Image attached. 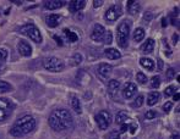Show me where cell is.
<instances>
[{
  "mask_svg": "<svg viewBox=\"0 0 180 139\" xmlns=\"http://www.w3.org/2000/svg\"><path fill=\"white\" fill-rule=\"evenodd\" d=\"M140 65L144 68L146 70H148V71H152V70L154 68V62H153V60H151L148 58H141L140 59Z\"/></svg>",
  "mask_w": 180,
  "mask_h": 139,
  "instance_id": "603a6c76",
  "label": "cell"
},
{
  "mask_svg": "<svg viewBox=\"0 0 180 139\" xmlns=\"http://www.w3.org/2000/svg\"><path fill=\"white\" fill-rule=\"evenodd\" d=\"M165 77H167V79H173L174 77H175V70L174 68H168L167 70V72H165Z\"/></svg>",
  "mask_w": 180,
  "mask_h": 139,
  "instance_id": "d6a6232c",
  "label": "cell"
},
{
  "mask_svg": "<svg viewBox=\"0 0 180 139\" xmlns=\"http://www.w3.org/2000/svg\"><path fill=\"white\" fill-rule=\"evenodd\" d=\"M130 120L129 116H128V113L124 112V111H120V112H118V115L115 117V122L118 125H124L125 122H128Z\"/></svg>",
  "mask_w": 180,
  "mask_h": 139,
  "instance_id": "cb8c5ba5",
  "label": "cell"
},
{
  "mask_svg": "<svg viewBox=\"0 0 180 139\" xmlns=\"http://www.w3.org/2000/svg\"><path fill=\"white\" fill-rule=\"evenodd\" d=\"M17 51L20 52V55L24 56V58H28V56L32 55V47L24 40H20L17 44Z\"/></svg>",
  "mask_w": 180,
  "mask_h": 139,
  "instance_id": "30bf717a",
  "label": "cell"
},
{
  "mask_svg": "<svg viewBox=\"0 0 180 139\" xmlns=\"http://www.w3.org/2000/svg\"><path fill=\"white\" fill-rule=\"evenodd\" d=\"M14 108L15 105L12 100L7 99V98H0V122L6 121L11 116Z\"/></svg>",
  "mask_w": 180,
  "mask_h": 139,
  "instance_id": "5b68a950",
  "label": "cell"
},
{
  "mask_svg": "<svg viewBox=\"0 0 180 139\" xmlns=\"http://www.w3.org/2000/svg\"><path fill=\"white\" fill-rule=\"evenodd\" d=\"M65 1H61V0H49V1H44L43 4V7L46 10H56V9H60L65 5Z\"/></svg>",
  "mask_w": 180,
  "mask_h": 139,
  "instance_id": "7c38bea8",
  "label": "cell"
},
{
  "mask_svg": "<svg viewBox=\"0 0 180 139\" xmlns=\"http://www.w3.org/2000/svg\"><path fill=\"white\" fill-rule=\"evenodd\" d=\"M64 33H65V35H66V38L69 39V42H71V43L76 42V40L79 39V37H77L76 33H73V32L69 31V30H64Z\"/></svg>",
  "mask_w": 180,
  "mask_h": 139,
  "instance_id": "484cf974",
  "label": "cell"
},
{
  "mask_svg": "<svg viewBox=\"0 0 180 139\" xmlns=\"http://www.w3.org/2000/svg\"><path fill=\"white\" fill-rule=\"evenodd\" d=\"M130 31H131V21L125 20L116 28V42L120 48H126L129 43Z\"/></svg>",
  "mask_w": 180,
  "mask_h": 139,
  "instance_id": "3957f363",
  "label": "cell"
},
{
  "mask_svg": "<svg viewBox=\"0 0 180 139\" xmlns=\"http://www.w3.org/2000/svg\"><path fill=\"white\" fill-rule=\"evenodd\" d=\"M152 17H153V15L151 14V12H146V14L144 15V21L148 23V22L151 21V20H152Z\"/></svg>",
  "mask_w": 180,
  "mask_h": 139,
  "instance_id": "74e56055",
  "label": "cell"
},
{
  "mask_svg": "<svg viewBox=\"0 0 180 139\" xmlns=\"http://www.w3.org/2000/svg\"><path fill=\"white\" fill-rule=\"evenodd\" d=\"M112 71H113V67L108 64H102V65H99V67H98V73H99V76L103 77V78H108L110 76V73H112Z\"/></svg>",
  "mask_w": 180,
  "mask_h": 139,
  "instance_id": "5bb4252c",
  "label": "cell"
},
{
  "mask_svg": "<svg viewBox=\"0 0 180 139\" xmlns=\"http://www.w3.org/2000/svg\"><path fill=\"white\" fill-rule=\"evenodd\" d=\"M173 139H179V136H174V137H173Z\"/></svg>",
  "mask_w": 180,
  "mask_h": 139,
  "instance_id": "c3c4849f",
  "label": "cell"
},
{
  "mask_svg": "<svg viewBox=\"0 0 180 139\" xmlns=\"http://www.w3.org/2000/svg\"><path fill=\"white\" fill-rule=\"evenodd\" d=\"M53 38H54V40L56 42V44H58V45H63V40H61V38L60 37H58V35H53Z\"/></svg>",
  "mask_w": 180,
  "mask_h": 139,
  "instance_id": "ab89813d",
  "label": "cell"
},
{
  "mask_svg": "<svg viewBox=\"0 0 180 139\" xmlns=\"http://www.w3.org/2000/svg\"><path fill=\"white\" fill-rule=\"evenodd\" d=\"M43 67L50 72H60L64 70V62L58 58H47L43 60Z\"/></svg>",
  "mask_w": 180,
  "mask_h": 139,
  "instance_id": "8992f818",
  "label": "cell"
},
{
  "mask_svg": "<svg viewBox=\"0 0 180 139\" xmlns=\"http://www.w3.org/2000/svg\"><path fill=\"white\" fill-rule=\"evenodd\" d=\"M122 15V7L120 4H115V5L110 6L109 9L105 11L104 14V20L108 22H115L118 21V18H120V16Z\"/></svg>",
  "mask_w": 180,
  "mask_h": 139,
  "instance_id": "52a82bcc",
  "label": "cell"
},
{
  "mask_svg": "<svg viewBox=\"0 0 180 139\" xmlns=\"http://www.w3.org/2000/svg\"><path fill=\"white\" fill-rule=\"evenodd\" d=\"M158 62H159V68H163V61H162V60H159Z\"/></svg>",
  "mask_w": 180,
  "mask_h": 139,
  "instance_id": "bcb514c9",
  "label": "cell"
},
{
  "mask_svg": "<svg viewBox=\"0 0 180 139\" xmlns=\"http://www.w3.org/2000/svg\"><path fill=\"white\" fill-rule=\"evenodd\" d=\"M126 129H128V125H121V130H120V133H124V132H126Z\"/></svg>",
  "mask_w": 180,
  "mask_h": 139,
  "instance_id": "b9f144b4",
  "label": "cell"
},
{
  "mask_svg": "<svg viewBox=\"0 0 180 139\" xmlns=\"http://www.w3.org/2000/svg\"><path fill=\"white\" fill-rule=\"evenodd\" d=\"M49 126L56 132H64L73 127V118L70 111L65 109H58L49 116Z\"/></svg>",
  "mask_w": 180,
  "mask_h": 139,
  "instance_id": "6da1fadb",
  "label": "cell"
},
{
  "mask_svg": "<svg viewBox=\"0 0 180 139\" xmlns=\"http://www.w3.org/2000/svg\"><path fill=\"white\" fill-rule=\"evenodd\" d=\"M126 9L130 15H136L141 9V5L138 1H128L126 3Z\"/></svg>",
  "mask_w": 180,
  "mask_h": 139,
  "instance_id": "e0dca14e",
  "label": "cell"
},
{
  "mask_svg": "<svg viewBox=\"0 0 180 139\" xmlns=\"http://www.w3.org/2000/svg\"><path fill=\"white\" fill-rule=\"evenodd\" d=\"M158 115H157V111H154V110H151V111H147L146 113V118L147 120H153V118H156Z\"/></svg>",
  "mask_w": 180,
  "mask_h": 139,
  "instance_id": "836d02e7",
  "label": "cell"
},
{
  "mask_svg": "<svg viewBox=\"0 0 180 139\" xmlns=\"http://www.w3.org/2000/svg\"><path fill=\"white\" fill-rule=\"evenodd\" d=\"M60 20H61V16H60V15H58V14H52V15H48L47 17H46V23L48 24L49 27L54 28V27H56V26L59 24Z\"/></svg>",
  "mask_w": 180,
  "mask_h": 139,
  "instance_id": "4fadbf2b",
  "label": "cell"
},
{
  "mask_svg": "<svg viewBox=\"0 0 180 139\" xmlns=\"http://www.w3.org/2000/svg\"><path fill=\"white\" fill-rule=\"evenodd\" d=\"M70 100H71V106H72L73 111L76 113H79V115H81L82 113V106H81V101L79 100V98L75 95H71Z\"/></svg>",
  "mask_w": 180,
  "mask_h": 139,
  "instance_id": "ac0fdd59",
  "label": "cell"
},
{
  "mask_svg": "<svg viewBox=\"0 0 180 139\" xmlns=\"http://www.w3.org/2000/svg\"><path fill=\"white\" fill-rule=\"evenodd\" d=\"M36 120L30 115H26L17 120L10 129V134L14 137H23L31 133L36 128Z\"/></svg>",
  "mask_w": 180,
  "mask_h": 139,
  "instance_id": "7a4b0ae2",
  "label": "cell"
},
{
  "mask_svg": "<svg viewBox=\"0 0 180 139\" xmlns=\"http://www.w3.org/2000/svg\"><path fill=\"white\" fill-rule=\"evenodd\" d=\"M136 92H137V85L135 83H128L125 85V88L122 89V96L125 99H131L136 94Z\"/></svg>",
  "mask_w": 180,
  "mask_h": 139,
  "instance_id": "8fae6325",
  "label": "cell"
},
{
  "mask_svg": "<svg viewBox=\"0 0 180 139\" xmlns=\"http://www.w3.org/2000/svg\"><path fill=\"white\" fill-rule=\"evenodd\" d=\"M159 85H161V77H159V76H153L152 78H151V87L157 89Z\"/></svg>",
  "mask_w": 180,
  "mask_h": 139,
  "instance_id": "4316f807",
  "label": "cell"
},
{
  "mask_svg": "<svg viewBox=\"0 0 180 139\" xmlns=\"http://www.w3.org/2000/svg\"><path fill=\"white\" fill-rule=\"evenodd\" d=\"M144 101H145L144 95H138L136 98V100H135V103L132 104V106H134V108H141V106L144 105Z\"/></svg>",
  "mask_w": 180,
  "mask_h": 139,
  "instance_id": "4dcf8cb0",
  "label": "cell"
},
{
  "mask_svg": "<svg viewBox=\"0 0 180 139\" xmlns=\"http://www.w3.org/2000/svg\"><path fill=\"white\" fill-rule=\"evenodd\" d=\"M3 68H4V65H3L1 62H0V71H1V70H3Z\"/></svg>",
  "mask_w": 180,
  "mask_h": 139,
  "instance_id": "7dc6e473",
  "label": "cell"
},
{
  "mask_svg": "<svg viewBox=\"0 0 180 139\" xmlns=\"http://www.w3.org/2000/svg\"><path fill=\"white\" fill-rule=\"evenodd\" d=\"M103 0H95V1H93V7H96V9H97V7H101L102 5H103Z\"/></svg>",
  "mask_w": 180,
  "mask_h": 139,
  "instance_id": "f35d334b",
  "label": "cell"
},
{
  "mask_svg": "<svg viewBox=\"0 0 180 139\" xmlns=\"http://www.w3.org/2000/svg\"><path fill=\"white\" fill-rule=\"evenodd\" d=\"M120 88V82L119 81H116V79H110L108 82V92L110 95H114L116 92H118V89Z\"/></svg>",
  "mask_w": 180,
  "mask_h": 139,
  "instance_id": "d6986e66",
  "label": "cell"
},
{
  "mask_svg": "<svg viewBox=\"0 0 180 139\" xmlns=\"http://www.w3.org/2000/svg\"><path fill=\"white\" fill-rule=\"evenodd\" d=\"M178 100H179V93L174 94V101H178Z\"/></svg>",
  "mask_w": 180,
  "mask_h": 139,
  "instance_id": "f6af8a7d",
  "label": "cell"
},
{
  "mask_svg": "<svg viewBox=\"0 0 180 139\" xmlns=\"http://www.w3.org/2000/svg\"><path fill=\"white\" fill-rule=\"evenodd\" d=\"M144 38H145V30H144V28H141V27L136 28V30L134 31V33H132L134 42L140 43V42H142V40H144Z\"/></svg>",
  "mask_w": 180,
  "mask_h": 139,
  "instance_id": "44dd1931",
  "label": "cell"
},
{
  "mask_svg": "<svg viewBox=\"0 0 180 139\" xmlns=\"http://www.w3.org/2000/svg\"><path fill=\"white\" fill-rule=\"evenodd\" d=\"M12 89H14V87L10 83H7L5 81H0V93H7L11 92Z\"/></svg>",
  "mask_w": 180,
  "mask_h": 139,
  "instance_id": "d4e9b609",
  "label": "cell"
},
{
  "mask_svg": "<svg viewBox=\"0 0 180 139\" xmlns=\"http://www.w3.org/2000/svg\"><path fill=\"white\" fill-rule=\"evenodd\" d=\"M142 51L145 52V54H151V52H153V49H154V40L153 39H147L146 42L144 43V45H142Z\"/></svg>",
  "mask_w": 180,
  "mask_h": 139,
  "instance_id": "7402d4cb",
  "label": "cell"
},
{
  "mask_svg": "<svg viewBox=\"0 0 180 139\" xmlns=\"http://www.w3.org/2000/svg\"><path fill=\"white\" fill-rule=\"evenodd\" d=\"M136 129H137V127L135 125H132L131 127H130V132H131V134H134L135 132H136Z\"/></svg>",
  "mask_w": 180,
  "mask_h": 139,
  "instance_id": "7bdbcfd3",
  "label": "cell"
},
{
  "mask_svg": "<svg viewBox=\"0 0 180 139\" xmlns=\"http://www.w3.org/2000/svg\"><path fill=\"white\" fill-rule=\"evenodd\" d=\"M136 79H137V82L140 84H146L147 81H148V79H147V76L145 75L144 72H138L136 75Z\"/></svg>",
  "mask_w": 180,
  "mask_h": 139,
  "instance_id": "83f0119b",
  "label": "cell"
},
{
  "mask_svg": "<svg viewBox=\"0 0 180 139\" xmlns=\"http://www.w3.org/2000/svg\"><path fill=\"white\" fill-rule=\"evenodd\" d=\"M71 62H72V65H80L82 62V55H81L80 52H76V54L72 56Z\"/></svg>",
  "mask_w": 180,
  "mask_h": 139,
  "instance_id": "f546056e",
  "label": "cell"
},
{
  "mask_svg": "<svg viewBox=\"0 0 180 139\" xmlns=\"http://www.w3.org/2000/svg\"><path fill=\"white\" fill-rule=\"evenodd\" d=\"M161 99V94L159 92H151L147 96V105L148 106H153L154 104H157V101Z\"/></svg>",
  "mask_w": 180,
  "mask_h": 139,
  "instance_id": "ffe728a7",
  "label": "cell"
},
{
  "mask_svg": "<svg viewBox=\"0 0 180 139\" xmlns=\"http://www.w3.org/2000/svg\"><path fill=\"white\" fill-rule=\"evenodd\" d=\"M107 139H120V136H119V133H118V132H110L108 134Z\"/></svg>",
  "mask_w": 180,
  "mask_h": 139,
  "instance_id": "8d00e7d4",
  "label": "cell"
},
{
  "mask_svg": "<svg viewBox=\"0 0 180 139\" xmlns=\"http://www.w3.org/2000/svg\"><path fill=\"white\" fill-rule=\"evenodd\" d=\"M20 33L22 35L28 37L31 40H33L34 43H40L42 42V34H40L39 30L37 28L33 23H27L24 26L20 27Z\"/></svg>",
  "mask_w": 180,
  "mask_h": 139,
  "instance_id": "277c9868",
  "label": "cell"
},
{
  "mask_svg": "<svg viewBox=\"0 0 180 139\" xmlns=\"http://www.w3.org/2000/svg\"><path fill=\"white\" fill-rule=\"evenodd\" d=\"M96 122H97V125H98V127H99L101 129H107L110 123H112V115L108 112V111H99L96 115Z\"/></svg>",
  "mask_w": 180,
  "mask_h": 139,
  "instance_id": "ba28073f",
  "label": "cell"
},
{
  "mask_svg": "<svg viewBox=\"0 0 180 139\" xmlns=\"http://www.w3.org/2000/svg\"><path fill=\"white\" fill-rule=\"evenodd\" d=\"M178 40H179V35H178V33H175V34L173 35V44H174V45H177Z\"/></svg>",
  "mask_w": 180,
  "mask_h": 139,
  "instance_id": "60d3db41",
  "label": "cell"
},
{
  "mask_svg": "<svg viewBox=\"0 0 180 139\" xmlns=\"http://www.w3.org/2000/svg\"><path fill=\"white\" fill-rule=\"evenodd\" d=\"M86 6V1L85 0H73V1L69 3V7L72 12H79L80 10H82Z\"/></svg>",
  "mask_w": 180,
  "mask_h": 139,
  "instance_id": "2e32d148",
  "label": "cell"
},
{
  "mask_svg": "<svg viewBox=\"0 0 180 139\" xmlns=\"http://www.w3.org/2000/svg\"><path fill=\"white\" fill-rule=\"evenodd\" d=\"M104 55L105 58H108L109 60H118L121 58V54L118 49H114V48H108L104 50Z\"/></svg>",
  "mask_w": 180,
  "mask_h": 139,
  "instance_id": "9a60e30c",
  "label": "cell"
},
{
  "mask_svg": "<svg viewBox=\"0 0 180 139\" xmlns=\"http://www.w3.org/2000/svg\"><path fill=\"white\" fill-rule=\"evenodd\" d=\"M7 59V50L6 49H0V61Z\"/></svg>",
  "mask_w": 180,
  "mask_h": 139,
  "instance_id": "e575fe53",
  "label": "cell"
},
{
  "mask_svg": "<svg viewBox=\"0 0 180 139\" xmlns=\"http://www.w3.org/2000/svg\"><path fill=\"white\" fill-rule=\"evenodd\" d=\"M171 108H173V104L170 103V101H167V103L163 105V110H164V112H169Z\"/></svg>",
  "mask_w": 180,
  "mask_h": 139,
  "instance_id": "d590c367",
  "label": "cell"
},
{
  "mask_svg": "<svg viewBox=\"0 0 180 139\" xmlns=\"http://www.w3.org/2000/svg\"><path fill=\"white\" fill-rule=\"evenodd\" d=\"M104 44H112V42H113V35H112V32H105V34H104V37H103V40H102Z\"/></svg>",
  "mask_w": 180,
  "mask_h": 139,
  "instance_id": "f1b7e54d",
  "label": "cell"
},
{
  "mask_svg": "<svg viewBox=\"0 0 180 139\" xmlns=\"http://www.w3.org/2000/svg\"><path fill=\"white\" fill-rule=\"evenodd\" d=\"M105 34V30L102 24H95L93 26V30L91 32V38L95 40V42H102L103 40V37Z\"/></svg>",
  "mask_w": 180,
  "mask_h": 139,
  "instance_id": "9c48e42d",
  "label": "cell"
},
{
  "mask_svg": "<svg viewBox=\"0 0 180 139\" xmlns=\"http://www.w3.org/2000/svg\"><path fill=\"white\" fill-rule=\"evenodd\" d=\"M175 90H177V89H175L174 85H169V87H167V88H165L164 95H165L167 98H168V96H171V95H173V94L175 93Z\"/></svg>",
  "mask_w": 180,
  "mask_h": 139,
  "instance_id": "1f68e13d",
  "label": "cell"
},
{
  "mask_svg": "<svg viewBox=\"0 0 180 139\" xmlns=\"http://www.w3.org/2000/svg\"><path fill=\"white\" fill-rule=\"evenodd\" d=\"M167 24H168V23H167V20H165V18H163V20H162V26H163V27H165Z\"/></svg>",
  "mask_w": 180,
  "mask_h": 139,
  "instance_id": "ee69618b",
  "label": "cell"
}]
</instances>
